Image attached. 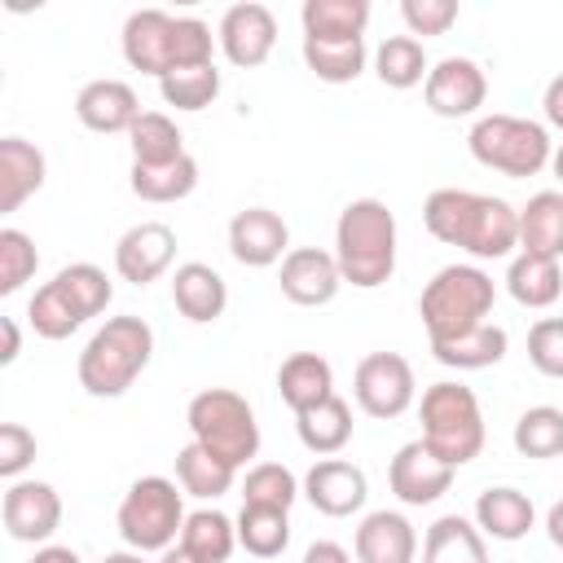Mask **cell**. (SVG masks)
Instances as JSON below:
<instances>
[{
  "mask_svg": "<svg viewBox=\"0 0 563 563\" xmlns=\"http://www.w3.org/2000/svg\"><path fill=\"white\" fill-rule=\"evenodd\" d=\"M422 224L435 242L457 246L471 260H510L519 246V207L475 189H431L422 202Z\"/></svg>",
  "mask_w": 563,
  "mask_h": 563,
  "instance_id": "6da1fadb",
  "label": "cell"
},
{
  "mask_svg": "<svg viewBox=\"0 0 563 563\" xmlns=\"http://www.w3.org/2000/svg\"><path fill=\"white\" fill-rule=\"evenodd\" d=\"M123 62L141 75H172L185 66H207L211 62V26L194 13H167V9H136L123 22Z\"/></svg>",
  "mask_w": 563,
  "mask_h": 563,
  "instance_id": "7a4b0ae2",
  "label": "cell"
},
{
  "mask_svg": "<svg viewBox=\"0 0 563 563\" xmlns=\"http://www.w3.org/2000/svg\"><path fill=\"white\" fill-rule=\"evenodd\" d=\"M334 260L347 286L378 290L396 273V216L383 198H352L334 220Z\"/></svg>",
  "mask_w": 563,
  "mask_h": 563,
  "instance_id": "3957f363",
  "label": "cell"
},
{
  "mask_svg": "<svg viewBox=\"0 0 563 563\" xmlns=\"http://www.w3.org/2000/svg\"><path fill=\"white\" fill-rule=\"evenodd\" d=\"M150 356H154V330H150V321L123 312V317H110V321L84 343L75 374H79V387H84L88 396L114 400V396H123V391L145 374Z\"/></svg>",
  "mask_w": 563,
  "mask_h": 563,
  "instance_id": "277c9868",
  "label": "cell"
},
{
  "mask_svg": "<svg viewBox=\"0 0 563 563\" xmlns=\"http://www.w3.org/2000/svg\"><path fill=\"white\" fill-rule=\"evenodd\" d=\"M418 418H422V444L453 471L484 453L488 427H484L479 396L466 383H453V378L431 383L418 400Z\"/></svg>",
  "mask_w": 563,
  "mask_h": 563,
  "instance_id": "5b68a950",
  "label": "cell"
},
{
  "mask_svg": "<svg viewBox=\"0 0 563 563\" xmlns=\"http://www.w3.org/2000/svg\"><path fill=\"white\" fill-rule=\"evenodd\" d=\"M497 299L493 277L479 264H444L418 295V317L427 325V343L466 334L488 321Z\"/></svg>",
  "mask_w": 563,
  "mask_h": 563,
  "instance_id": "8992f818",
  "label": "cell"
},
{
  "mask_svg": "<svg viewBox=\"0 0 563 563\" xmlns=\"http://www.w3.org/2000/svg\"><path fill=\"white\" fill-rule=\"evenodd\" d=\"M466 150L479 167L488 172H501L510 180H523V176H537L541 167H550V154H554V141H550V128L537 123V119H523V114H479L466 132Z\"/></svg>",
  "mask_w": 563,
  "mask_h": 563,
  "instance_id": "52a82bcc",
  "label": "cell"
},
{
  "mask_svg": "<svg viewBox=\"0 0 563 563\" xmlns=\"http://www.w3.org/2000/svg\"><path fill=\"white\" fill-rule=\"evenodd\" d=\"M185 488L167 475H141L123 501H119V515H114V528L123 537L128 550L136 554H163L180 541V528H185Z\"/></svg>",
  "mask_w": 563,
  "mask_h": 563,
  "instance_id": "ba28073f",
  "label": "cell"
},
{
  "mask_svg": "<svg viewBox=\"0 0 563 563\" xmlns=\"http://www.w3.org/2000/svg\"><path fill=\"white\" fill-rule=\"evenodd\" d=\"M185 422H189V440H198L202 449H211L229 466H246L260 453L255 409L233 387H207V391H198L189 400V409H185Z\"/></svg>",
  "mask_w": 563,
  "mask_h": 563,
  "instance_id": "9c48e42d",
  "label": "cell"
},
{
  "mask_svg": "<svg viewBox=\"0 0 563 563\" xmlns=\"http://www.w3.org/2000/svg\"><path fill=\"white\" fill-rule=\"evenodd\" d=\"M352 396H356V405H361L365 418L391 422V418L409 413V405L418 400L413 365L400 352H369V356L356 361Z\"/></svg>",
  "mask_w": 563,
  "mask_h": 563,
  "instance_id": "30bf717a",
  "label": "cell"
},
{
  "mask_svg": "<svg viewBox=\"0 0 563 563\" xmlns=\"http://www.w3.org/2000/svg\"><path fill=\"white\" fill-rule=\"evenodd\" d=\"M422 101L435 119H471L488 101V75L475 57L449 53L431 62V75L422 84Z\"/></svg>",
  "mask_w": 563,
  "mask_h": 563,
  "instance_id": "8fae6325",
  "label": "cell"
},
{
  "mask_svg": "<svg viewBox=\"0 0 563 563\" xmlns=\"http://www.w3.org/2000/svg\"><path fill=\"white\" fill-rule=\"evenodd\" d=\"M216 44L220 53L238 66V70H255L273 57V44H277V18L268 4L260 0H242V4H229L220 26H216Z\"/></svg>",
  "mask_w": 563,
  "mask_h": 563,
  "instance_id": "7c38bea8",
  "label": "cell"
},
{
  "mask_svg": "<svg viewBox=\"0 0 563 563\" xmlns=\"http://www.w3.org/2000/svg\"><path fill=\"white\" fill-rule=\"evenodd\" d=\"M4 532L22 545H48V537L62 528V497L44 479H13L0 501Z\"/></svg>",
  "mask_w": 563,
  "mask_h": 563,
  "instance_id": "4fadbf2b",
  "label": "cell"
},
{
  "mask_svg": "<svg viewBox=\"0 0 563 563\" xmlns=\"http://www.w3.org/2000/svg\"><path fill=\"white\" fill-rule=\"evenodd\" d=\"M176 260V229L163 220H141L119 233L114 242V273L132 286L158 282Z\"/></svg>",
  "mask_w": 563,
  "mask_h": 563,
  "instance_id": "5bb4252c",
  "label": "cell"
},
{
  "mask_svg": "<svg viewBox=\"0 0 563 563\" xmlns=\"http://www.w3.org/2000/svg\"><path fill=\"white\" fill-rule=\"evenodd\" d=\"M387 484L400 506H431L453 488V466L440 462L422 440H409L387 462Z\"/></svg>",
  "mask_w": 563,
  "mask_h": 563,
  "instance_id": "9a60e30c",
  "label": "cell"
},
{
  "mask_svg": "<svg viewBox=\"0 0 563 563\" xmlns=\"http://www.w3.org/2000/svg\"><path fill=\"white\" fill-rule=\"evenodd\" d=\"M229 255L242 268H268L290 255V229L273 207H242L229 220Z\"/></svg>",
  "mask_w": 563,
  "mask_h": 563,
  "instance_id": "2e32d148",
  "label": "cell"
},
{
  "mask_svg": "<svg viewBox=\"0 0 563 563\" xmlns=\"http://www.w3.org/2000/svg\"><path fill=\"white\" fill-rule=\"evenodd\" d=\"M277 286L290 303L299 308H325L339 286H343V273H339V260L334 251H321V246H290V255L282 260V273H277Z\"/></svg>",
  "mask_w": 563,
  "mask_h": 563,
  "instance_id": "e0dca14e",
  "label": "cell"
},
{
  "mask_svg": "<svg viewBox=\"0 0 563 563\" xmlns=\"http://www.w3.org/2000/svg\"><path fill=\"white\" fill-rule=\"evenodd\" d=\"M303 497L312 501V510H321L325 519H347L365 506L369 497V479L356 462L347 457H321L308 466L303 475Z\"/></svg>",
  "mask_w": 563,
  "mask_h": 563,
  "instance_id": "ac0fdd59",
  "label": "cell"
},
{
  "mask_svg": "<svg viewBox=\"0 0 563 563\" xmlns=\"http://www.w3.org/2000/svg\"><path fill=\"white\" fill-rule=\"evenodd\" d=\"M141 101L132 92V84L123 79H88L79 92H75V119L88 128V132H101V136H114V132H132V123L141 119Z\"/></svg>",
  "mask_w": 563,
  "mask_h": 563,
  "instance_id": "d6986e66",
  "label": "cell"
},
{
  "mask_svg": "<svg viewBox=\"0 0 563 563\" xmlns=\"http://www.w3.org/2000/svg\"><path fill=\"white\" fill-rule=\"evenodd\" d=\"M352 554H356V563H413L418 532L400 510H369L356 523Z\"/></svg>",
  "mask_w": 563,
  "mask_h": 563,
  "instance_id": "ffe728a7",
  "label": "cell"
},
{
  "mask_svg": "<svg viewBox=\"0 0 563 563\" xmlns=\"http://www.w3.org/2000/svg\"><path fill=\"white\" fill-rule=\"evenodd\" d=\"M48 158L26 136H0V216H13L26 198L44 189Z\"/></svg>",
  "mask_w": 563,
  "mask_h": 563,
  "instance_id": "44dd1931",
  "label": "cell"
},
{
  "mask_svg": "<svg viewBox=\"0 0 563 563\" xmlns=\"http://www.w3.org/2000/svg\"><path fill=\"white\" fill-rule=\"evenodd\" d=\"M172 303H176V312H180L185 321L211 325V321H220L224 308H229V286H224V277H220L211 264L189 260V264H180V268L172 273Z\"/></svg>",
  "mask_w": 563,
  "mask_h": 563,
  "instance_id": "7402d4cb",
  "label": "cell"
},
{
  "mask_svg": "<svg viewBox=\"0 0 563 563\" xmlns=\"http://www.w3.org/2000/svg\"><path fill=\"white\" fill-rule=\"evenodd\" d=\"M475 528L493 541H523L532 528H537V506L528 493L510 488V484H497V488H484L475 497Z\"/></svg>",
  "mask_w": 563,
  "mask_h": 563,
  "instance_id": "603a6c76",
  "label": "cell"
},
{
  "mask_svg": "<svg viewBox=\"0 0 563 563\" xmlns=\"http://www.w3.org/2000/svg\"><path fill=\"white\" fill-rule=\"evenodd\" d=\"M277 391H282L290 413H303V409L334 396V369L321 352H290L277 365Z\"/></svg>",
  "mask_w": 563,
  "mask_h": 563,
  "instance_id": "cb8c5ba5",
  "label": "cell"
},
{
  "mask_svg": "<svg viewBox=\"0 0 563 563\" xmlns=\"http://www.w3.org/2000/svg\"><path fill=\"white\" fill-rule=\"evenodd\" d=\"M519 251L563 260V189H541L519 207Z\"/></svg>",
  "mask_w": 563,
  "mask_h": 563,
  "instance_id": "d4e9b609",
  "label": "cell"
},
{
  "mask_svg": "<svg viewBox=\"0 0 563 563\" xmlns=\"http://www.w3.org/2000/svg\"><path fill=\"white\" fill-rule=\"evenodd\" d=\"M422 563H488V537L466 515H440L422 537Z\"/></svg>",
  "mask_w": 563,
  "mask_h": 563,
  "instance_id": "484cf974",
  "label": "cell"
},
{
  "mask_svg": "<svg viewBox=\"0 0 563 563\" xmlns=\"http://www.w3.org/2000/svg\"><path fill=\"white\" fill-rule=\"evenodd\" d=\"M295 431H299V444L317 457H334L347 449L352 440V405L343 396H330L303 413H295Z\"/></svg>",
  "mask_w": 563,
  "mask_h": 563,
  "instance_id": "4316f807",
  "label": "cell"
},
{
  "mask_svg": "<svg viewBox=\"0 0 563 563\" xmlns=\"http://www.w3.org/2000/svg\"><path fill=\"white\" fill-rule=\"evenodd\" d=\"M506 290L519 308H550L559 295H563V264L559 260H545V255H510V268H506Z\"/></svg>",
  "mask_w": 563,
  "mask_h": 563,
  "instance_id": "83f0119b",
  "label": "cell"
},
{
  "mask_svg": "<svg viewBox=\"0 0 563 563\" xmlns=\"http://www.w3.org/2000/svg\"><path fill=\"white\" fill-rule=\"evenodd\" d=\"M128 185H132V194H136L141 202H154V207L180 202V198H189V194L198 189V158H194V154H180V158L158 163V167L132 163Z\"/></svg>",
  "mask_w": 563,
  "mask_h": 563,
  "instance_id": "f1b7e54d",
  "label": "cell"
},
{
  "mask_svg": "<svg viewBox=\"0 0 563 563\" xmlns=\"http://www.w3.org/2000/svg\"><path fill=\"white\" fill-rule=\"evenodd\" d=\"M506 347H510V334L497 321H484V325H475L466 334L431 343V356L440 365H449V369H488V365H497L506 356Z\"/></svg>",
  "mask_w": 563,
  "mask_h": 563,
  "instance_id": "f546056e",
  "label": "cell"
},
{
  "mask_svg": "<svg viewBox=\"0 0 563 563\" xmlns=\"http://www.w3.org/2000/svg\"><path fill=\"white\" fill-rule=\"evenodd\" d=\"M303 40H365L369 0H303Z\"/></svg>",
  "mask_w": 563,
  "mask_h": 563,
  "instance_id": "4dcf8cb0",
  "label": "cell"
},
{
  "mask_svg": "<svg viewBox=\"0 0 563 563\" xmlns=\"http://www.w3.org/2000/svg\"><path fill=\"white\" fill-rule=\"evenodd\" d=\"M238 479V466H229L224 457H216L211 449H202L198 440H189L180 453H176V484L198 497V501H216L233 488Z\"/></svg>",
  "mask_w": 563,
  "mask_h": 563,
  "instance_id": "1f68e13d",
  "label": "cell"
},
{
  "mask_svg": "<svg viewBox=\"0 0 563 563\" xmlns=\"http://www.w3.org/2000/svg\"><path fill=\"white\" fill-rule=\"evenodd\" d=\"M180 545H185L194 559H202V563H229L233 550H238V523H233L224 510L202 506V510H194V515L185 519Z\"/></svg>",
  "mask_w": 563,
  "mask_h": 563,
  "instance_id": "d6a6232c",
  "label": "cell"
},
{
  "mask_svg": "<svg viewBox=\"0 0 563 563\" xmlns=\"http://www.w3.org/2000/svg\"><path fill=\"white\" fill-rule=\"evenodd\" d=\"M374 75H378L387 88H396V92H405V88H413V84H427L431 62H427L422 40H413V35H387V40L374 48Z\"/></svg>",
  "mask_w": 563,
  "mask_h": 563,
  "instance_id": "836d02e7",
  "label": "cell"
},
{
  "mask_svg": "<svg viewBox=\"0 0 563 563\" xmlns=\"http://www.w3.org/2000/svg\"><path fill=\"white\" fill-rule=\"evenodd\" d=\"M369 62L365 40H303V66L321 84H352Z\"/></svg>",
  "mask_w": 563,
  "mask_h": 563,
  "instance_id": "e575fe53",
  "label": "cell"
},
{
  "mask_svg": "<svg viewBox=\"0 0 563 563\" xmlns=\"http://www.w3.org/2000/svg\"><path fill=\"white\" fill-rule=\"evenodd\" d=\"M128 145H132V163H145V167H158V163H172V158L189 154V150H185V136H180V128H176V119L163 114V110H145V114L132 123Z\"/></svg>",
  "mask_w": 563,
  "mask_h": 563,
  "instance_id": "d590c367",
  "label": "cell"
},
{
  "mask_svg": "<svg viewBox=\"0 0 563 563\" xmlns=\"http://www.w3.org/2000/svg\"><path fill=\"white\" fill-rule=\"evenodd\" d=\"M233 523H238V545L255 559H277L290 545V510L242 506Z\"/></svg>",
  "mask_w": 563,
  "mask_h": 563,
  "instance_id": "8d00e7d4",
  "label": "cell"
},
{
  "mask_svg": "<svg viewBox=\"0 0 563 563\" xmlns=\"http://www.w3.org/2000/svg\"><path fill=\"white\" fill-rule=\"evenodd\" d=\"M515 449L532 462H550L563 453V409L559 405H532L515 418V431H510Z\"/></svg>",
  "mask_w": 563,
  "mask_h": 563,
  "instance_id": "74e56055",
  "label": "cell"
},
{
  "mask_svg": "<svg viewBox=\"0 0 563 563\" xmlns=\"http://www.w3.org/2000/svg\"><path fill=\"white\" fill-rule=\"evenodd\" d=\"M26 321H31V330H35L40 339L62 343V339H70L88 317L70 303V295H66L57 282H44V286L31 295V303H26Z\"/></svg>",
  "mask_w": 563,
  "mask_h": 563,
  "instance_id": "f35d334b",
  "label": "cell"
},
{
  "mask_svg": "<svg viewBox=\"0 0 563 563\" xmlns=\"http://www.w3.org/2000/svg\"><path fill=\"white\" fill-rule=\"evenodd\" d=\"M299 493H303V479H295V471L282 466V462H255L246 471V479H242V506L290 510Z\"/></svg>",
  "mask_w": 563,
  "mask_h": 563,
  "instance_id": "ab89813d",
  "label": "cell"
},
{
  "mask_svg": "<svg viewBox=\"0 0 563 563\" xmlns=\"http://www.w3.org/2000/svg\"><path fill=\"white\" fill-rule=\"evenodd\" d=\"M158 92H163V101H167L172 110H189V114H194V110H207V106L220 97V70H216V62L172 70V75L158 79Z\"/></svg>",
  "mask_w": 563,
  "mask_h": 563,
  "instance_id": "60d3db41",
  "label": "cell"
},
{
  "mask_svg": "<svg viewBox=\"0 0 563 563\" xmlns=\"http://www.w3.org/2000/svg\"><path fill=\"white\" fill-rule=\"evenodd\" d=\"M53 282L70 295V303H75L88 321H92L97 312H106V308H110V299H114V286H110L106 268H97V264H88V260L57 268V277H53Z\"/></svg>",
  "mask_w": 563,
  "mask_h": 563,
  "instance_id": "b9f144b4",
  "label": "cell"
},
{
  "mask_svg": "<svg viewBox=\"0 0 563 563\" xmlns=\"http://www.w3.org/2000/svg\"><path fill=\"white\" fill-rule=\"evenodd\" d=\"M40 268V251L31 242V233L4 224L0 229V295H18Z\"/></svg>",
  "mask_w": 563,
  "mask_h": 563,
  "instance_id": "7bdbcfd3",
  "label": "cell"
},
{
  "mask_svg": "<svg viewBox=\"0 0 563 563\" xmlns=\"http://www.w3.org/2000/svg\"><path fill=\"white\" fill-rule=\"evenodd\" d=\"M528 361L545 378H563V317H541L528 330Z\"/></svg>",
  "mask_w": 563,
  "mask_h": 563,
  "instance_id": "ee69618b",
  "label": "cell"
},
{
  "mask_svg": "<svg viewBox=\"0 0 563 563\" xmlns=\"http://www.w3.org/2000/svg\"><path fill=\"white\" fill-rule=\"evenodd\" d=\"M400 18L409 26V35L427 40V35H444L457 22V0H400Z\"/></svg>",
  "mask_w": 563,
  "mask_h": 563,
  "instance_id": "f6af8a7d",
  "label": "cell"
},
{
  "mask_svg": "<svg viewBox=\"0 0 563 563\" xmlns=\"http://www.w3.org/2000/svg\"><path fill=\"white\" fill-rule=\"evenodd\" d=\"M35 431H26L22 422H4L0 427V475L13 484L22 479V471L35 462Z\"/></svg>",
  "mask_w": 563,
  "mask_h": 563,
  "instance_id": "bcb514c9",
  "label": "cell"
},
{
  "mask_svg": "<svg viewBox=\"0 0 563 563\" xmlns=\"http://www.w3.org/2000/svg\"><path fill=\"white\" fill-rule=\"evenodd\" d=\"M541 114H545V123H550V128H559V132H563V70L545 84V92H541Z\"/></svg>",
  "mask_w": 563,
  "mask_h": 563,
  "instance_id": "7dc6e473",
  "label": "cell"
},
{
  "mask_svg": "<svg viewBox=\"0 0 563 563\" xmlns=\"http://www.w3.org/2000/svg\"><path fill=\"white\" fill-rule=\"evenodd\" d=\"M303 563H352V554L339 541H312L303 550Z\"/></svg>",
  "mask_w": 563,
  "mask_h": 563,
  "instance_id": "c3c4849f",
  "label": "cell"
},
{
  "mask_svg": "<svg viewBox=\"0 0 563 563\" xmlns=\"http://www.w3.org/2000/svg\"><path fill=\"white\" fill-rule=\"evenodd\" d=\"M0 330H4V352H0V365H13V361H18V352H22L18 321H13V317H0Z\"/></svg>",
  "mask_w": 563,
  "mask_h": 563,
  "instance_id": "681fc988",
  "label": "cell"
},
{
  "mask_svg": "<svg viewBox=\"0 0 563 563\" xmlns=\"http://www.w3.org/2000/svg\"><path fill=\"white\" fill-rule=\"evenodd\" d=\"M31 563H84V559H79L70 545H53V541H48V545H40V550L31 554Z\"/></svg>",
  "mask_w": 563,
  "mask_h": 563,
  "instance_id": "f907efd6",
  "label": "cell"
},
{
  "mask_svg": "<svg viewBox=\"0 0 563 563\" xmlns=\"http://www.w3.org/2000/svg\"><path fill=\"white\" fill-rule=\"evenodd\" d=\"M545 537H550L554 550H563V501H554V506L545 510Z\"/></svg>",
  "mask_w": 563,
  "mask_h": 563,
  "instance_id": "816d5d0a",
  "label": "cell"
},
{
  "mask_svg": "<svg viewBox=\"0 0 563 563\" xmlns=\"http://www.w3.org/2000/svg\"><path fill=\"white\" fill-rule=\"evenodd\" d=\"M158 563H202V559H194V554H189V550L176 541L172 550H163V554H158Z\"/></svg>",
  "mask_w": 563,
  "mask_h": 563,
  "instance_id": "f5cc1de1",
  "label": "cell"
},
{
  "mask_svg": "<svg viewBox=\"0 0 563 563\" xmlns=\"http://www.w3.org/2000/svg\"><path fill=\"white\" fill-rule=\"evenodd\" d=\"M101 563H145V554H136V550H114V554H106Z\"/></svg>",
  "mask_w": 563,
  "mask_h": 563,
  "instance_id": "db71d44e",
  "label": "cell"
},
{
  "mask_svg": "<svg viewBox=\"0 0 563 563\" xmlns=\"http://www.w3.org/2000/svg\"><path fill=\"white\" fill-rule=\"evenodd\" d=\"M550 172H554V180L563 185V141L554 145V154H550Z\"/></svg>",
  "mask_w": 563,
  "mask_h": 563,
  "instance_id": "11a10c76",
  "label": "cell"
}]
</instances>
